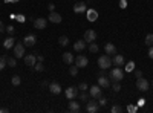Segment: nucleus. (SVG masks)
<instances>
[{
	"mask_svg": "<svg viewBox=\"0 0 153 113\" xmlns=\"http://www.w3.org/2000/svg\"><path fill=\"white\" fill-rule=\"evenodd\" d=\"M98 66L101 67L103 70H106V69H109L110 66H112V58H110V55H101L98 58Z\"/></svg>",
	"mask_w": 153,
	"mask_h": 113,
	"instance_id": "obj_1",
	"label": "nucleus"
},
{
	"mask_svg": "<svg viewBox=\"0 0 153 113\" xmlns=\"http://www.w3.org/2000/svg\"><path fill=\"white\" fill-rule=\"evenodd\" d=\"M110 78L113 81H121L122 78H124V70H122L121 67H113L110 70Z\"/></svg>",
	"mask_w": 153,
	"mask_h": 113,
	"instance_id": "obj_2",
	"label": "nucleus"
},
{
	"mask_svg": "<svg viewBox=\"0 0 153 113\" xmlns=\"http://www.w3.org/2000/svg\"><path fill=\"white\" fill-rule=\"evenodd\" d=\"M136 87H138V90L141 92H147L150 89V84H149V81H147L145 78H136Z\"/></svg>",
	"mask_w": 153,
	"mask_h": 113,
	"instance_id": "obj_3",
	"label": "nucleus"
},
{
	"mask_svg": "<svg viewBox=\"0 0 153 113\" xmlns=\"http://www.w3.org/2000/svg\"><path fill=\"white\" fill-rule=\"evenodd\" d=\"M98 109H99V104L97 103L95 99H87V104H86L87 113H97Z\"/></svg>",
	"mask_w": 153,
	"mask_h": 113,
	"instance_id": "obj_4",
	"label": "nucleus"
},
{
	"mask_svg": "<svg viewBox=\"0 0 153 113\" xmlns=\"http://www.w3.org/2000/svg\"><path fill=\"white\" fill-rule=\"evenodd\" d=\"M14 55H15V58H23L25 57V44L23 43H15L14 44Z\"/></svg>",
	"mask_w": 153,
	"mask_h": 113,
	"instance_id": "obj_5",
	"label": "nucleus"
},
{
	"mask_svg": "<svg viewBox=\"0 0 153 113\" xmlns=\"http://www.w3.org/2000/svg\"><path fill=\"white\" fill-rule=\"evenodd\" d=\"M74 63L76 64V66H78V69L80 67H86L87 64H89V60H87V57H84V55H78L74 60Z\"/></svg>",
	"mask_w": 153,
	"mask_h": 113,
	"instance_id": "obj_6",
	"label": "nucleus"
},
{
	"mask_svg": "<svg viewBox=\"0 0 153 113\" xmlns=\"http://www.w3.org/2000/svg\"><path fill=\"white\" fill-rule=\"evenodd\" d=\"M35 41H37V37H35L34 34H28L26 37L23 38V44L28 46V47H31V46H34V44H35Z\"/></svg>",
	"mask_w": 153,
	"mask_h": 113,
	"instance_id": "obj_7",
	"label": "nucleus"
},
{
	"mask_svg": "<svg viewBox=\"0 0 153 113\" xmlns=\"http://www.w3.org/2000/svg\"><path fill=\"white\" fill-rule=\"evenodd\" d=\"M46 25H48V20L43 19V17H38V19L34 20V28L35 29H45Z\"/></svg>",
	"mask_w": 153,
	"mask_h": 113,
	"instance_id": "obj_8",
	"label": "nucleus"
},
{
	"mask_svg": "<svg viewBox=\"0 0 153 113\" xmlns=\"http://www.w3.org/2000/svg\"><path fill=\"white\" fill-rule=\"evenodd\" d=\"M95 38H97V32L93 31V29H87V31L84 32V41L87 43H92V41H95Z\"/></svg>",
	"mask_w": 153,
	"mask_h": 113,
	"instance_id": "obj_9",
	"label": "nucleus"
},
{
	"mask_svg": "<svg viewBox=\"0 0 153 113\" xmlns=\"http://www.w3.org/2000/svg\"><path fill=\"white\" fill-rule=\"evenodd\" d=\"M86 11H87L86 3L78 2V3H75V5H74V12H75V14H83V12H86Z\"/></svg>",
	"mask_w": 153,
	"mask_h": 113,
	"instance_id": "obj_10",
	"label": "nucleus"
},
{
	"mask_svg": "<svg viewBox=\"0 0 153 113\" xmlns=\"http://www.w3.org/2000/svg\"><path fill=\"white\" fill-rule=\"evenodd\" d=\"M89 93H90V96L92 98H99L101 96V86H92L90 89H89Z\"/></svg>",
	"mask_w": 153,
	"mask_h": 113,
	"instance_id": "obj_11",
	"label": "nucleus"
},
{
	"mask_svg": "<svg viewBox=\"0 0 153 113\" xmlns=\"http://www.w3.org/2000/svg\"><path fill=\"white\" fill-rule=\"evenodd\" d=\"M112 64L116 67H121L124 66V57L120 55V53H116V55H113V60H112Z\"/></svg>",
	"mask_w": 153,
	"mask_h": 113,
	"instance_id": "obj_12",
	"label": "nucleus"
},
{
	"mask_svg": "<svg viewBox=\"0 0 153 113\" xmlns=\"http://www.w3.org/2000/svg\"><path fill=\"white\" fill-rule=\"evenodd\" d=\"M35 61H37V57H35V55H31V53H29V55L25 57V64H26L28 67H34L35 66Z\"/></svg>",
	"mask_w": 153,
	"mask_h": 113,
	"instance_id": "obj_13",
	"label": "nucleus"
},
{
	"mask_svg": "<svg viewBox=\"0 0 153 113\" xmlns=\"http://www.w3.org/2000/svg\"><path fill=\"white\" fill-rule=\"evenodd\" d=\"M49 90H51V93H54V95H60L61 93V86L54 81V82H51L49 84Z\"/></svg>",
	"mask_w": 153,
	"mask_h": 113,
	"instance_id": "obj_14",
	"label": "nucleus"
},
{
	"mask_svg": "<svg viewBox=\"0 0 153 113\" xmlns=\"http://www.w3.org/2000/svg\"><path fill=\"white\" fill-rule=\"evenodd\" d=\"M76 87H67L66 90H64V95H66V98L67 99H74L75 96H76Z\"/></svg>",
	"mask_w": 153,
	"mask_h": 113,
	"instance_id": "obj_15",
	"label": "nucleus"
},
{
	"mask_svg": "<svg viewBox=\"0 0 153 113\" xmlns=\"http://www.w3.org/2000/svg\"><path fill=\"white\" fill-rule=\"evenodd\" d=\"M14 44H15V38L13 37V35H9V37L5 38V41H3L5 49H11V47H14Z\"/></svg>",
	"mask_w": 153,
	"mask_h": 113,
	"instance_id": "obj_16",
	"label": "nucleus"
},
{
	"mask_svg": "<svg viewBox=\"0 0 153 113\" xmlns=\"http://www.w3.org/2000/svg\"><path fill=\"white\" fill-rule=\"evenodd\" d=\"M98 84L101 86V87H104V89H107L110 86V80L106 78L104 75H98Z\"/></svg>",
	"mask_w": 153,
	"mask_h": 113,
	"instance_id": "obj_17",
	"label": "nucleus"
},
{
	"mask_svg": "<svg viewBox=\"0 0 153 113\" xmlns=\"http://www.w3.org/2000/svg\"><path fill=\"white\" fill-rule=\"evenodd\" d=\"M74 49H75L76 52L84 51V49H86V41H84V38H83V40H76L75 44H74Z\"/></svg>",
	"mask_w": 153,
	"mask_h": 113,
	"instance_id": "obj_18",
	"label": "nucleus"
},
{
	"mask_svg": "<svg viewBox=\"0 0 153 113\" xmlns=\"http://www.w3.org/2000/svg\"><path fill=\"white\" fill-rule=\"evenodd\" d=\"M51 23H61V15L55 12V11H52V12L49 14V19H48Z\"/></svg>",
	"mask_w": 153,
	"mask_h": 113,
	"instance_id": "obj_19",
	"label": "nucleus"
},
{
	"mask_svg": "<svg viewBox=\"0 0 153 113\" xmlns=\"http://www.w3.org/2000/svg\"><path fill=\"white\" fill-rule=\"evenodd\" d=\"M86 15H87V20L89 21H95L98 19V12L95 9H87L86 11Z\"/></svg>",
	"mask_w": 153,
	"mask_h": 113,
	"instance_id": "obj_20",
	"label": "nucleus"
},
{
	"mask_svg": "<svg viewBox=\"0 0 153 113\" xmlns=\"http://www.w3.org/2000/svg\"><path fill=\"white\" fill-rule=\"evenodd\" d=\"M104 51H106V53H107V55H115V53H116V47H115V44L107 43V44L104 46Z\"/></svg>",
	"mask_w": 153,
	"mask_h": 113,
	"instance_id": "obj_21",
	"label": "nucleus"
},
{
	"mask_svg": "<svg viewBox=\"0 0 153 113\" xmlns=\"http://www.w3.org/2000/svg\"><path fill=\"white\" fill-rule=\"evenodd\" d=\"M74 60H75V58H74V55H72L70 52H64V53H63V61L66 63V64H72Z\"/></svg>",
	"mask_w": 153,
	"mask_h": 113,
	"instance_id": "obj_22",
	"label": "nucleus"
},
{
	"mask_svg": "<svg viewBox=\"0 0 153 113\" xmlns=\"http://www.w3.org/2000/svg\"><path fill=\"white\" fill-rule=\"evenodd\" d=\"M69 110L70 112H80V104L76 103V101H74V99H69Z\"/></svg>",
	"mask_w": 153,
	"mask_h": 113,
	"instance_id": "obj_23",
	"label": "nucleus"
},
{
	"mask_svg": "<svg viewBox=\"0 0 153 113\" xmlns=\"http://www.w3.org/2000/svg\"><path fill=\"white\" fill-rule=\"evenodd\" d=\"M144 43L147 46H153V34H147L145 35V41H144Z\"/></svg>",
	"mask_w": 153,
	"mask_h": 113,
	"instance_id": "obj_24",
	"label": "nucleus"
},
{
	"mask_svg": "<svg viewBox=\"0 0 153 113\" xmlns=\"http://www.w3.org/2000/svg\"><path fill=\"white\" fill-rule=\"evenodd\" d=\"M126 66V72H133L135 70V63L133 61H129L127 64H124Z\"/></svg>",
	"mask_w": 153,
	"mask_h": 113,
	"instance_id": "obj_25",
	"label": "nucleus"
},
{
	"mask_svg": "<svg viewBox=\"0 0 153 113\" xmlns=\"http://www.w3.org/2000/svg\"><path fill=\"white\" fill-rule=\"evenodd\" d=\"M6 63H8V66H9V67H15V66H17L15 57H14V58H13V57H11V58H6Z\"/></svg>",
	"mask_w": 153,
	"mask_h": 113,
	"instance_id": "obj_26",
	"label": "nucleus"
},
{
	"mask_svg": "<svg viewBox=\"0 0 153 113\" xmlns=\"http://www.w3.org/2000/svg\"><path fill=\"white\" fill-rule=\"evenodd\" d=\"M58 43H60V46H67L69 44V38L67 37H60L58 38Z\"/></svg>",
	"mask_w": 153,
	"mask_h": 113,
	"instance_id": "obj_27",
	"label": "nucleus"
},
{
	"mask_svg": "<svg viewBox=\"0 0 153 113\" xmlns=\"http://www.w3.org/2000/svg\"><path fill=\"white\" fill-rule=\"evenodd\" d=\"M98 49H99V47H98V44H97V43H93V41H92V43L89 44V51H90V52L97 53V52H98Z\"/></svg>",
	"mask_w": 153,
	"mask_h": 113,
	"instance_id": "obj_28",
	"label": "nucleus"
},
{
	"mask_svg": "<svg viewBox=\"0 0 153 113\" xmlns=\"http://www.w3.org/2000/svg\"><path fill=\"white\" fill-rule=\"evenodd\" d=\"M6 58H8L6 55L0 57V70H3V67H5V66H6V64H8V63H6Z\"/></svg>",
	"mask_w": 153,
	"mask_h": 113,
	"instance_id": "obj_29",
	"label": "nucleus"
},
{
	"mask_svg": "<svg viewBox=\"0 0 153 113\" xmlns=\"http://www.w3.org/2000/svg\"><path fill=\"white\" fill-rule=\"evenodd\" d=\"M69 73L72 75V76H76V73H78V66H70V69H69Z\"/></svg>",
	"mask_w": 153,
	"mask_h": 113,
	"instance_id": "obj_30",
	"label": "nucleus"
},
{
	"mask_svg": "<svg viewBox=\"0 0 153 113\" xmlns=\"http://www.w3.org/2000/svg\"><path fill=\"white\" fill-rule=\"evenodd\" d=\"M20 81H22V80H20V76H19V75H14V76H13V80H11L13 86H19V84H20Z\"/></svg>",
	"mask_w": 153,
	"mask_h": 113,
	"instance_id": "obj_31",
	"label": "nucleus"
},
{
	"mask_svg": "<svg viewBox=\"0 0 153 113\" xmlns=\"http://www.w3.org/2000/svg\"><path fill=\"white\" fill-rule=\"evenodd\" d=\"M110 112H112V113H121V112H122V107H121V105H113V107L110 109Z\"/></svg>",
	"mask_w": 153,
	"mask_h": 113,
	"instance_id": "obj_32",
	"label": "nucleus"
},
{
	"mask_svg": "<svg viewBox=\"0 0 153 113\" xmlns=\"http://www.w3.org/2000/svg\"><path fill=\"white\" fill-rule=\"evenodd\" d=\"M34 69L37 70V72H43V70H45V66H43L42 63H38V64H35V66H34Z\"/></svg>",
	"mask_w": 153,
	"mask_h": 113,
	"instance_id": "obj_33",
	"label": "nucleus"
},
{
	"mask_svg": "<svg viewBox=\"0 0 153 113\" xmlns=\"http://www.w3.org/2000/svg\"><path fill=\"white\" fill-rule=\"evenodd\" d=\"M120 90H121L120 81H113V92H120Z\"/></svg>",
	"mask_w": 153,
	"mask_h": 113,
	"instance_id": "obj_34",
	"label": "nucleus"
},
{
	"mask_svg": "<svg viewBox=\"0 0 153 113\" xmlns=\"http://www.w3.org/2000/svg\"><path fill=\"white\" fill-rule=\"evenodd\" d=\"M6 32H8L9 35H14V32H15V28H14L13 25H11V26H8V28H6Z\"/></svg>",
	"mask_w": 153,
	"mask_h": 113,
	"instance_id": "obj_35",
	"label": "nucleus"
},
{
	"mask_svg": "<svg viewBox=\"0 0 153 113\" xmlns=\"http://www.w3.org/2000/svg\"><path fill=\"white\" fill-rule=\"evenodd\" d=\"M78 90H81V92H86L87 90V84H86V82H81V84L78 86Z\"/></svg>",
	"mask_w": 153,
	"mask_h": 113,
	"instance_id": "obj_36",
	"label": "nucleus"
},
{
	"mask_svg": "<svg viewBox=\"0 0 153 113\" xmlns=\"http://www.w3.org/2000/svg\"><path fill=\"white\" fill-rule=\"evenodd\" d=\"M98 104L101 105V107H104L106 104H107V99H106V98H103V96H99V101H98Z\"/></svg>",
	"mask_w": 153,
	"mask_h": 113,
	"instance_id": "obj_37",
	"label": "nucleus"
},
{
	"mask_svg": "<svg viewBox=\"0 0 153 113\" xmlns=\"http://www.w3.org/2000/svg\"><path fill=\"white\" fill-rule=\"evenodd\" d=\"M138 110V107L136 105H127V112H130V113H135Z\"/></svg>",
	"mask_w": 153,
	"mask_h": 113,
	"instance_id": "obj_38",
	"label": "nucleus"
},
{
	"mask_svg": "<svg viewBox=\"0 0 153 113\" xmlns=\"http://www.w3.org/2000/svg\"><path fill=\"white\" fill-rule=\"evenodd\" d=\"M80 99H81V101H86V103H87V99H89V98H87V93H86V92H81V93H80Z\"/></svg>",
	"mask_w": 153,
	"mask_h": 113,
	"instance_id": "obj_39",
	"label": "nucleus"
},
{
	"mask_svg": "<svg viewBox=\"0 0 153 113\" xmlns=\"http://www.w3.org/2000/svg\"><path fill=\"white\" fill-rule=\"evenodd\" d=\"M120 8L121 9H126L127 8V0H120Z\"/></svg>",
	"mask_w": 153,
	"mask_h": 113,
	"instance_id": "obj_40",
	"label": "nucleus"
},
{
	"mask_svg": "<svg viewBox=\"0 0 153 113\" xmlns=\"http://www.w3.org/2000/svg\"><path fill=\"white\" fill-rule=\"evenodd\" d=\"M144 104H145V99H144V98H139V99H138V105H136V107H144Z\"/></svg>",
	"mask_w": 153,
	"mask_h": 113,
	"instance_id": "obj_41",
	"label": "nucleus"
},
{
	"mask_svg": "<svg viewBox=\"0 0 153 113\" xmlns=\"http://www.w3.org/2000/svg\"><path fill=\"white\" fill-rule=\"evenodd\" d=\"M149 57H150V60H153V46H149Z\"/></svg>",
	"mask_w": 153,
	"mask_h": 113,
	"instance_id": "obj_42",
	"label": "nucleus"
},
{
	"mask_svg": "<svg viewBox=\"0 0 153 113\" xmlns=\"http://www.w3.org/2000/svg\"><path fill=\"white\" fill-rule=\"evenodd\" d=\"M135 76H136V78H141V76H143V72H141V70H135Z\"/></svg>",
	"mask_w": 153,
	"mask_h": 113,
	"instance_id": "obj_43",
	"label": "nucleus"
},
{
	"mask_svg": "<svg viewBox=\"0 0 153 113\" xmlns=\"http://www.w3.org/2000/svg\"><path fill=\"white\" fill-rule=\"evenodd\" d=\"M15 19L19 20V21H25V17H23L22 14H19V15H15Z\"/></svg>",
	"mask_w": 153,
	"mask_h": 113,
	"instance_id": "obj_44",
	"label": "nucleus"
},
{
	"mask_svg": "<svg viewBox=\"0 0 153 113\" xmlns=\"http://www.w3.org/2000/svg\"><path fill=\"white\" fill-rule=\"evenodd\" d=\"M48 9H49L51 12H52V11L55 9V5H54V3H49V5H48Z\"/></svg>",
	"mask_w": 153,
	"mask_h": 113,
	"instance_id": "obj_45",
	"label": "nucleus"
},
{
	"mask_svg": "<svg viewBox=\"0 0 153 113\" xmlns=\"http://www.w3.org/2000/svg\"><path fill=\"white\" fill-rule=\"evenodd\" d=\"M3 31H6V28H5L3 21H0V32H3Z\"/></svg>",
	"mask_w": 153,
	"mask_h": 113,
	"instance_id": "obj_46",
	"label": "nucleus"
},
{
	"mask_svg": "<svg viewBox=\"0 0 153 113\" xmlns=\"http://www.w3.org/2000/svg\"><path fill=\"white\" fill-rule=\"evenodd\" d=\"M43 60H45L43 55H37V61H38V63H43Z\"/></svg>",
	"mask_w": 153,
	"mask_h": 113,
	"instance_id": "obj_47",
	"label": "nucleus"
},
{
	"mask_svg": "<svg viewBox=\"0 0 153 113\" xmlns=\"http://www.w3.org/2000/svg\"><path fill=\"white\" fill-rule=\"evenodd\" d=\"M9 110L6 109V107H2V109H0V113H8Z\"/></svg>",
	"mask_w": 153,
	"mask_h": 113,
	"instance_id": "obj_48",
	"label": "nucleus"
}]
</instances>
